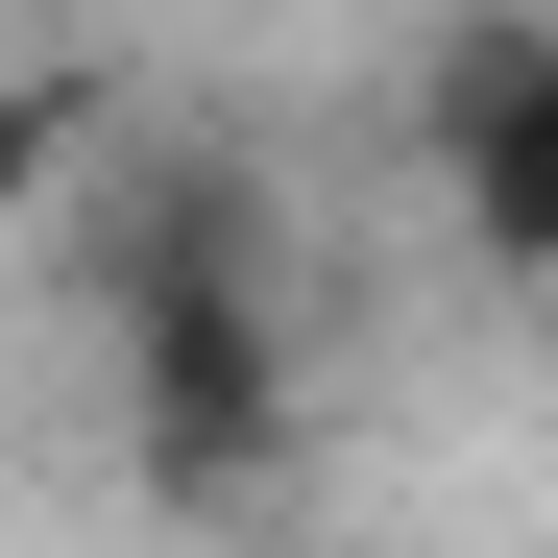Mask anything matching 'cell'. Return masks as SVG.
Wrapping results in <instances>:
<instances>
[{
    "instance_id": "cell-2",
    "label": "cell",
    "mask_w": 558,
    "mask_h": 558,
    "mask_svg": "<svg viewBox=\"0 0 558 558\" xmlns=\"http://www.w3.org/2000/svg\"><path fill=\"white\" fill-rule=\"evenodd\" d=\"M437 195H461V243L510 292H558V25H461L437 49Z\"/></svg>"
},
{
    "instance_id": "cell-3",
    "label": "cell",
    "mask_w": 558,
    "mask_h": 558,
    "mask_svg": "<svg viewBox=\"0 0 558 558\" xmlns=\"http://www.w3.org/2000/svg\"><path fill=\"white\" fill-rule=\"evenodd\" d=\"M73 146H98V98H73V73H0V195H49Z\"/></svg>"
},
{
    "instance_id": "cell-1",
    "label": "cell",
    "mask_w": 558,
    "mask_h": 558,
    "mask_svg": "<svg viewBox=\"0 0 558 558\" xmlns=\"http://www.w3.org/2000/svg\"><path fill=\"white\" fill-rule=\"evenodd\" d=\"M98 340H122V461L170 510H243L267 461H292V243L219 146L122 170L98 219Z\"/></svg>"
}]
</instances>
